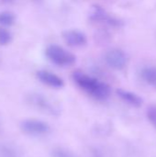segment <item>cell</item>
I'll use <instances>...</instances> for the list:
<instances>
[{
  "mask_svg": "<svg viewBox=\"0 0 156 157\" xmlns=\"http://www.w3.org/2000/svg\"><path fill=\"white\" fill-rule=\"evenodd\" d=\"M51 157H74L70 151H68L64 148H62V147L54 148L51 151Z\"/></svg>",
  "mask_w": 156,
  "mask_h": 157,
  "instance_id": "13",
  "label": "cell"
},
{
  "mask_svg": "<svg viewBox=\"0 0 156 157\" xmlns=\"http://www.w3.org/2000/svg\"><path fill=\"white\" fill-rule=\"evenodd\" d=\"M12 40V35L8 29L4 27L0 28V46L7 45Z\"/></svg>",
  "mask_w": 156,
  "mask_h": 157,
  "instance_id": "12",
  "label": "cell"
},
{
  "mask_svg": "<svg viewBox=\"0 0 156 157\" xmlns=\"http://www.w3.org/2000/svg\"><path fill=\"white\" fill-rule=\"evenodd\" d=\"M1 157H16L15 154L12 150L7 149V148H4L2 150V155Z\"/></svg>",
  "mask_w": 156,
  "mask_h": 157,
  "instance_id": "15",
  "label": "cell"
},
{
  "mask_svg": "<svg viewBox=\"0 0 156 157\" xmlns=\"http://www.w3.org/2000/svg\"><path fill=\"white\" fill-rule=\"evenodd\" d=\"M16 17L12 12L3 11L0 12V25L2 27H9L15 23Z\"/></svg>",
  "mask_w": 156,
  "mask_h": 157,
  "instance_id": "11",
  "label": "cell"
},
{
  "mask_svg": "<svg viewBox=\"0 0 156 157\" xmlns=\"http://www.w3.org/2000/svg\"><path fill=\"white\" fill-rule=\"evenodd\" d=\"M143 80L156 89V66H147L141 71Z\"/></svg>",
  "mask_w": 156,
  "mask_h": 157,
  "instance_id": "10",
  "label": "cell"
},
{
  "mask_svg": "<svg viewBox=\"0 0 156 157\" xmlns=\"http://www.w3.org/2000/svg\"><path fill=\"white\" fill-rule=\"evenodd\" d=\"M106 63L115 70H121L127 64V55L120 49H111L105 53Z\"/></svg>",
  "mask_w": 156,
  "mask_h": 157,
  "instance_id": "6",
  "label": "cell"
},
{
  "mask_svg": "<svg viewBox=\"0 0 156 157\" xmlns=\"http://www.w3.org/2000/svg\"><path fill=\"white\" fill-rule=\"evenodd\" d=\"M45 54H46V57L52 63L61 67L73 65L76 60L75 56L73 53L67 52L65 49L56 44L49 45L46 48Z\"/></svg>",
  "mask_w": 156,
  "mask_h": 157,
  "instance_id": "2",
  "label": "cell"
},
{
  "mask_svg": "<svg viewBox=\"0 0 156 157\" xmlns=\"http://www.w3.org/2000/svg\"><path fill=\"white\" fill-rule=\"evenodd\" d=\"M117 95L120 97V98L122 101H124L125 103H127L132 107H135V108L141 107L143 103V100L140 96H138L137 94H135L133 92L125 90V89H121V88L118 89Z\"/></svg>",
  "mask_w": 156,
  "mask_h": 157,
  "instance_id": "9",
  "label": "cell"
},
{
  "mask_svg": "<svg viewBox=\"0 0 156 157\" xmlns=\"http://www.w3.org/2000/svg\"><path fill=\"white\" fill-rule=\"evenodd\" d=\"M146 117L149 122L156 129V106H150L146 110Z\"/></svg>",
  "mask_w": 156,
  "mask_h": 157,
  "instance_id": "14",
  "label": "cell"
},
{
  "mask_svg": "<svg viewBox=\"0 0 156 157\" xmlns=\"http://www.w3.org/2000/svg\"><path fill=\"white\" fill-rule=\"evenodd\" d=\"M64 42L71 47H81L86 44L87 39L84 32L77 29H67L62 33Z\"/></svg>",
  "mask_w": 156,
  "mask_h": 157,
  "instance_id": "7",
  "label": "cell"
},
{
  "mask_svg": "<svg viewBox=\"0 0 156 157\" xmlns=\"http://www.w3.org/2000/svg\"><path fill=\"white\" fill-rule=\"evenodd\" d=\"M74 83L86 94L98 100H105L111 94L110 86L98 80L96 77L90 76L82 71H75L73 74Z\"/></svg>",
  "mask_w": 156,
  "mask_h": 157,
  "instance_id": "1",
  "label": "cell"
},
{
  "mask_svg": "<svg viewBox=\"0 0 156 157\" xmlns=\"http://www.w3.org/2000/svg\"><path fill=\"white\" fill-rule=\"evenodd\" d=\"M89 18L93 22L99 23L105 26L113 27V28H120L123 25V22L114 16H111L105 9H103L99 6H93L89 14Z\"/></svg>",
  "mask_w": 156,
  "mask_h": 157,
  "instance_id": "4",
  "label": "cell"
},
{
  "mask_svg": "<svg viewBox=\"0 0 156 157\" xmlns=\"http://www.w3.org/2000/svg\"><path fill=\"white\" fill-rule=\"evenodd\" d=\"M20 130L28 135L31 136H41L50 132V126L40 120L37 119H27L21 121Z\"/></svg>",
  "mask_w": 156,
  "mask_h": 157,
  "instance_id": "5",
  "label": "cell"
},
{
  "mask_svg": "<svg viewBox=\"0 0 156 157\" xmlns=\"http://www.w3.org/2000/svg\"><path fill=\"white\" fill-rule=\"evenodd\" d=\"M37 78L44 85L52 87V88H62L64 86L63 80L58 76L57 75L47 71V70H40L36 74Z\"/></svg>",
  "mask_w": 156,
  "mask_h": 157,
  "instance_id": "8",
  "label": "cell"
},
{
  "mask_svg": "<svg viewBox=\"0 0 156 157\" xmlns=\"http://www.w3.org/2000/svg\"><path fill=\"white\" fill-rule=\"evenodd\" d=\"M27 101L30 106L44 113L50 115H59L60 113L59 107L42 94L30 93L27 96Z\"/></svg>",
  "mask_w": 156,
  "mask_h": 157,
  "instance_id": "3",
  "label": "cell"
}]
</instances>
